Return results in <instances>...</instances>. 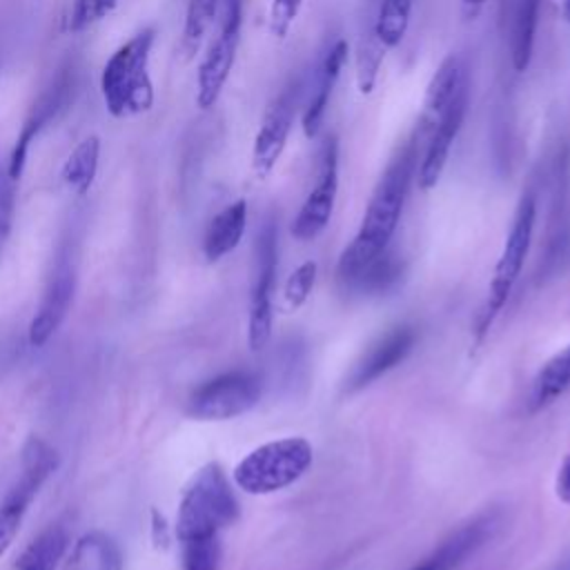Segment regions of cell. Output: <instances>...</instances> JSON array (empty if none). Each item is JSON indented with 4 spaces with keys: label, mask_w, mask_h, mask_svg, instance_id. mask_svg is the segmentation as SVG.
Wrapping results in <instances>:
<instances>
[{
    "label": "cell",
    "mask_w": 570,
    "mask_h": 570,
    "mask_svg": "<svg viewBox=\"0 0 570 570\" xmlns=\"http://www.w3.org/2000/svg\"><path fill=\"white\" fill-rule=\"evenodd\" d=\"M416 149L419 145L414 136H410L392 154L387 167L383 169L365 207L358 232L338 258L336 276L341 287L347 285L367 263L390 249V240L399 227L410 183L416 169Z\"/></svg>",
    "instance_id": "6da1fadb"
},
{
    "label": "cell",
    "mask_w": 570,
    "mask_h": 570,
    "mask_svg": "<svg viewBox=\"0 0 570 570\" xmlns=\"http://www.w3.org/2000/svg\"><path fill=\"white\" fill-rule=\"evenodd\" d=\"M154 40L156 29L147 27L120 45L105 62L100 91L111 116H138L154 107V82L149 76Z\"/></svg>",
    "instance_id": "7a4b0ae2"
},
{
    "label": "cell",
    "mask_w": 570,
    "mask_h": 570,
    "mask_svg": "<svg viewBox=\"0 0 570 570\" xmlns=\"http://www.w3.org/2000/svg\"><path fill=\"white\" fill-rule=\"evenodd\" d=\"M236 494L218 463L203 465L183 492L176 519L178 541L218 537L238 519Z\"/></svg>",
    "instance_id": "3957f363"
},
{
    "label": "cell",
    "mask_w": 570,
    "mask_h": 570,
    "mask_svg": "<svg viewBox=\"0 0 570 570\" xmlns=\"http://www.w3.org/2000/svg\"><path fill=\"white\" fill-rule=\"evenodd\" d=\"M314 450L303 436H285L254 448L234 468V483L247 494H272L296 483L312 465Z\"/></svg>",
    "instance_id": "277c9868"
},
{
    "label": "cell",
    "mask_w": 570,
    "mask_h": 570,
    "mask_svg": "<svg viewBox=\"0 0 570 570\" xmlns=\"http://www.w3.org/2000/svg\"><path fill=\"white\" fill-rule=\"evenodd\" d=\"M534 223H537V196H534L532 189H525L519 198L510 232L505 236L501 256L497 261V267H494V274H492V281H490L485 305L479 314V325H476V336L479 338L490 330V325L494 323V318L503 309L508 296L512 294V289H514L519 276H521L525 256L530 252Z\"/></svg>",
    "instance_id": "5b68a950"
},
{
    "label": "cell",
    "mask_w": 570,
    "mask_h": 570,
    "mask_svg": "<svg viewBox=\"0 0 570 570\" xmlns=\"http://www.w3.org/2000/svg\"><path fill=\"white\" fill-rule=\"evenodd\" d=\"M76 89H78V65L73 58H67L56 69V73L49 78L45 89L38 94L36 102L31 105V109L18 131L13 147H11L7 169L16 183L20 180V176L24 171L31 142L42 134V129L53 125L71 107Z\"/></svg>",
    "instance_id": "8992f818"
},
{
    "label": "cell",
    "mask_w": 570,
    "mask_h": 570,
    "mask_svg": "<svg viewBox=\"0 0 570 570\" xmlns=\"http://www.w3.org/2000/svg\"><path fill=\"white\" fill-rule=\"evenodd\" d=\"M56 468H58L56 450L40 436H29L22 448L20 476L7 492L4 501L0 503V557L13 543L29 503L33 501V497L38 494V490Z\"/></svg>",
    "instance_id": "52a82bcc"
},
{
    "label": "cell",
    "mask_w": 570,
    "mask_h": 570,
    "mask_svg": "<svg viewBox=\"0 0 570 570\" xmlns=\"http://www.w3.org/2000/svg\"><path fill=\"white\" fill-rule=\"evenodd\" d=\"M263 394L254 372L232 370L198 385L187 399V412L200 421H227L249 412Z\"/></svg>",
    "instance_id": "ba28073f"
},
{
    "label": "cell",
    "mask_w": 570,
    "mask_h": 570,
    "mask_svg": "<svg viewBox=\"0 0 570 570\" xmlns=\"http://www.w3.org/2000/svg\"><path fill=\"white\" fill-rule=\"evenodd\" d=\"M278 267V234L276 223L267 218L254 243V278L249 296L247 341L252 350H263L272 336V294Z\"/></svg>",
    "instance_id": "9c48e42d"
},
{
    "label": "cell",
    "mask_w": 570,
    "mask_h": 570,
    "mask_svg": "<svg viewBox=\"0 0 570 570\" xmlns=\"http://www.w3.org/2000/svg\"><path fill=\"white\" fill-rule=\"evenodd\" d=\"M240 22H243L240 0H223V18H220L218 33L212 40L198 67L196 105L200 109H209L216 105L229 78V71L236 60V49L240 42Z\"/></svg>",
    "instance_id": "30bf717a"
},
{
    "label": "cell",
    "mask_w": 570,
    "mask_h": 570,
    "mask_svg": "<svg viewBox=\"0 0 570 570\" xmlns=\"http://www.w3.org/2000/svg\"><path fill=\"white\" fill-rule=\"evenodd\" d=\"M336 194H338V140L334 134H330L325 136L318 149L314 185L292 223L294 238L312 240L327 227L334 212Z\"/></svg>",
    "instance_id": "8fae6325"
},
{
    "label": "cell",
    "mask_w": 570,
    "mask_h": 570,
    "mask_svg": "<svg viewBox=\"0 0 570 570\" xmlns=\"http://www.w3.org/2000/svg\"><path fill=\"white\" fill-rule=\"evenodd\" d=\"M76 292V258L69 245H62L53 269L47 278L40 305L29 323V345L42 347L62 325L73 303Z\"/></svg>",
    "instance_id": "7c38bea8"
},
{
    "label": "cell",
    "mask_w": 570,
    "mask_h": 570,
    "mask_svg": "<svg viewBox=\"0 0 570 570\" xmlns=\"http://www.w3.org/2000/svg\"><path fill=\"white\" fill-rule=\"evenodd\" d=\"M414 343H416V330L412 325L403 323L385 330L352 363L343 381V390L352 394L367 387L370 383H374L376 379H381L383 374L401 365L414 350Z\"/></svg>",
    "instance_id": "4fadbf2b"
},
{
    "label": "cell",
    "mask_w": 570,
    "mask_h": 570,
    "mask_svg": "<svg viewBox=\"0 0 570 570\" xmlns=\"http://www.w3.org/2000/svg\"><path fill=\"white\" fill-rule=\"evenodd\" d=\"M296 100H298L296 85H289L267 105L263 114V120L258 125V131L254 136V147H252V167L258 178H267L272 174V169L276 167L287 145V138L294 125Z\"/></svg>",
    "instance_id": "5bb4252c"
},
{
    "label": "cell",
    "mask_w": 570,
    "mask_h": 570,
    "mask_svg": "<svg viewBox=\"0 0 570 570\" xmlns=\"http://www.w3.org/2000/svg\"><path fill=\"white\" fill-rule=\"evenodd\" d=\"M468 98H470V89H468V82L456 91V96L450 100V105L443 109V114L439 116L436 125L432 127L430 136L425 138V151L421 156V163H419V187L423 191L432 189L445 165H448V156H450V149H452V142L463 125V118H465V111H468Z\"/></svg>",
    "instance_id": "9a60e30c"
},
{
    "label": "cell",
    "mask_w": 570,
    "mask_h": 570,
    "mask_svg": "<svg viewBox=\"0 0 570 570\" xmlns=\"http://www.w3.org/2000/svg\"><path fill=\"white\" fill-rule=\"evenodd\" d=\"M347 53H350V47H347L345 38H334L321 53V60L316 65L314 80H312V91H309V98L301 114V127H303L305 138H309V140L316 138L321 131L332 89L347 62Z\"/></svg>",
    "instance_id": "2e32d148"
},
{
    "label": "cell",
    "mask_w": 570,
    "mask_h": 570,
    "mask_svg": "<svg viewBox=\"0 0 570 570\" xmlns=\"http://www.w3.org/2000/svg\"><path fill=\"white\" fill-rule=\"evenodd\" d=\"M465 82H468V73H465L463 60L454 53L443 58V62L436 67L434 76L428 82V89L423 96V109H421L419 122L412 131L416 145H421V140H425L430 136L439 116L443 114V109L450 105V100L456 96V91Z\"/></svg>",
    "instance_id": "e0dca14e"
},
{
    "label": "cell",
    "mask_w": 570,
    "mask_h": 570,
    "mask_svg": "<svg viewBox=\"0 0 570 570\" xmlns=\"http://www.w3.org/2000/svg\"><path fill=\"white\" fill-rule=\"evenodd\" d=\"M497 525L499 521L494 512L474 517L472 521L456 528L445 541H441V546L428 557V561L436 570H456L459 566L465 563L468 557H472L492 537Z\"/></svg>",
    "instance_id": "ac0fdd59"
},
{
    "label": "cell",
    "mask_w": 570,
    "mask_h": 570,
    "mask_svg": "<svg viewBox=\"0 0 570 570\" xmlns=\"http://www.w3.org/2000/svg\"><path fill=\"white\" fill-rule=\"evenodd\" d=\"M247 225V203L243 198L220 209L207 225L203 236V254L209 263L220 261L236 249Z\"/></svg>",
    "instance_id": "d6986e66"
},
{
    "label": "cell",
    "mask_w": 570,
    "mask_h": 570,
    "mask_svg": "<svg viewBox=\"0 0 570 570\" xmlns=\"http://www.w3.org/2000/svg\"><path fill=\"white\" fill-rule=\"evenodd\" d=\"M67 570H125V557L111 534L91 530L73 543Z\"/></svg>",
    "instance_id": "ffe728a7"
},
{
    "label": "cell",
    "mask_w": 570,
    "mask_h": 570,
    "mask_svg": "<svg viewBox=\"0 0 570 570\" xmlns=\"http://www.w3.org/2000/svg\"><path fill=\"white\" fill-rule=\"evenodd\" d=\"M570 392V345L552 354L534 374L528 405L530 412H539Z\"/></svg>",
    "instance_id": "44dd1931"
},
{
    "label": "cell",
    "mask_w": 570,
    "mask_h": 570,
    "mask_svg": "<svg viewBox=\"0 0 570 570\" xmlns=\"http://www.w3.org/2000/svg\"><path fill=\"white\" fill-rule=\"evenodd\" d=\"M541 0L510 2V62L514 71H525L534 51V36L539 22Z\"/></svg>",
    "instance_id": "7402d4cb"
},
{
    "label": "cell",
    "mask_w": 570,
    "mask_h": 570,
    "mask_svg": "<svg viewBox=\"0 0 570 570\" xmlns=\"http://www.w3.org/2000/svg\"><path fill=\"white\" fill-rule=\"evenodd\" d=\"M403 278V261L394 252H383L379 258L367 263L347 285L345 292L361 296H376L392 292Z\"/></svg>",
    "instance_id": "603a6c76"
},
{
    "label": "cell",
    "mask_w": 570,
    "mask_h": 570,
    "mask_svg": "<svg viewBox=\"0 0 570 570\" xmlns=\"http://www.w3.org/2000/svg\"><path fill=\"white\" fill-rule=\"evenodd\" d=\"M69 534L65 525L51 523L42 530L20 554L16 570H56L58 561L65 557Z\"/></svg>",
    "instance_id": "cb8c5ba5"
},
{
    "label": "cell",
    "mask_w": 570,
    "mask_h": 570,
    "mask_svg": "<svg viewBox=\"0 0 570 570\" xmlns=\"http://www.w3.org/2000/svg\"><path fill=\"white\" fill-rule=\"evenodd\" d=\"M98 160H100V140L98 136L82 138L73 151L67 156L62 165V183L73 194H87L94 185V178L98 174Z\"/></svg>",
    "instance_id": "d4e9b609"
},
{
    "label": "cell",
    "mask_w": 570,
    "mask_h": 570,
    "mask_svg": "<svg viewBox=\"0 0 570 570\" xmlns=\"http://www.w3.org/2000/svg\"><path fill=\"white\" fill-rule=\"evenodd\" d=\"M412 16V0H381L372 31L385 49H394L403 42Z\"/></svg>",
    "instance_id": "484cf974"
},
{
    "label": "cell",
    "mask_w": 570,
    "mask_h": 570,
    "mask_svg": "<svg viewBox=\"0 0 570 570\" xmlns=\"http://www.w3.org/2000/svg\"><path fill=\"white\" fill-rule=\"evenodd\" d=\"M218 4L220 0H187L183 38H180V49L187 58H191L198 51L209 24L214 22Z\"/></svg>",
    "instance_id": "4316f807"
},
{
    "label": "cell",
    "mask_w": 570,
    "mask_h": 570,
    "mask_svg": "<svg viewBox=\"0 0 570 570\" xmlns=\"http://www.w3.org/2000/svg\"><path fill=\"white\" fill-rule=\"evenodd\" d=\"M385 47L379 42V38L374 36L372 27L361 36L358 40V47H356V85H358V91L363 96L372 94L374 85H376V78H379V69H381V62L385 58Z\"/></svg>",
    "instance_id": "83f0119b"
},
{
    "label": "cell",
    "mask_w": 570,
    "mask_h": 570,
    "mask_svg": "<svg viewBox=\"0 0 570 570\" xmlns=\"http://www.w3.org/2000/svg\"><path fill=\"white\" fill-rule=\"evenodd\" d=\"M220 559L223 550L218 537L180 541V570H218Z\"/></svg>",
    "instance_id": "f1b7e54d"
},
{
    "label": "cell",
    "mask_w": 570,
    "mask_h": 570,
    "mask_svg": "<svg viewBox=\"0 0 570 570\" xmlns=\"http://www.w3.org/2000/svg\"><path fill=\"white\" fill-rule=\"evenodd\" d=\"M316 263L314 261H305L301 263L287 278L285 283V292H283V298H285V309L294 312L298 309L307 296L312 294V287H314V281H316Z\"/></svg>",
    "instance_id": "f546056e"
},
{
    "label": "cell",
    "mask_w": 570,
    "mask_h": 570,
    "mask_svg": "<svg viewBox=\"0 0 570 570\" xmlns=\"http://www.w3.org/2000/svg\"><path fill=\"white\" fill-rule=\"evenodd\" d=\"M118 0H76L69 13V31L78 33L100 22L116 9Z\"/></svg>",
    "instance_id": "4dcf8cb0"
},
{
    "label": "cell",
    "mask_w": 570,
    "mask_h": 570,
    "mask_svg": "<svg viewBox=\"0 0 570 570\" xmlns=\"http://www.w3.org/2000/svg\"><path fill=\"white\" fill-rule=\"evenodd\" d=\"M16 212V180L9 176L7 163L0 160V236L7 238Z\"/></svg>",
    "instance_id": "1f68e13d"
},
{
    "label": "cell",
    "mask_w": 570,
    "mask_h": 570,
    "mask_svg": "<svg viewBox=\"0 0 570 570\" xmlns=\"http://www.w3.org/2000/svg\"><path fill=\"white\" fill-rule=\"evenodd\" d=\"M303 0H272L269 4V31L276 38H285L301 11Z\"/></svg>",
    "instance_id": "d6a6232c"
},
{
    "label": "cell",
    "mask_w": 570,
    "mask_h": 570,
    "mask_svg": "<svg viewBox=\"0 0 570 570\" xmlns=\"http://www.w3.org/2000/svg\"><path fill=\"white\" fill-rule=\"evenodd\" d=\"M554 494L561 503L570 505V454L559 463L557 476H554Z\"/></svg>",
    "instance_id": "836d02e7"
},
{
    "label": "cell",
    "mask_w": 570,
    "mask_h": 570,
    "mask_svg": "<svg viewBox=\"0 0 570 570\" xmlns=\"http://www.w3.org/2000/svg\"><path fill=\"white\" fill-rule=\"evenodd\" d=\"M461 4H463V16H465L468 20H474V18L481 13L485 0H461Z\"/></svg>",
    "instance_id": "e575fe53"
},
{
    "label": "cell",
    "mask_w": 570,
    "mask_h": 570,
    "mask_svg": "<svg viewBox=\"0 0 570 570\" xmlns=\"http://www.w3.org/2000/svg\"><path fill=\"white\" fill-rule=\"evenodd\" d=\"M412 570H436V568H434V566H432L428 559H423V561H421L419 566H414Z\"/></svg>",
    "instance_id": "d590c367"
},
{
    "label": "cell",
    "mask_w": 570,
    "mask_h": 570,
    "mask_svg": "<svg viewBox=\"0 0 570 570\" xmlns=\"http://www.w3.org/2000/svg\"><path fill=\"white\" fill-rule=\"evenodd\" d=\"M563 20H566L568 27H570V0H563Z\"/></svg>",
    "instance_id": "8d00e7d4"
},
{
    "label": "cell",
    "mask_w": 570,
    "mask_h": 570,
    "mask_svg": "<svg viewBox=\"0 0 570 570\" xmlns=\"http://www.w3.org/2000/svg\"><path fill=\"white\" fill-rule=\"evenodd\" d=\"M2 243H4V238H2V236H0V245H2Z\"/></svg>",
    "instance_id": "74e56055"
}]
</instances>
